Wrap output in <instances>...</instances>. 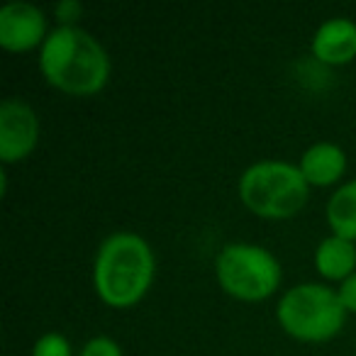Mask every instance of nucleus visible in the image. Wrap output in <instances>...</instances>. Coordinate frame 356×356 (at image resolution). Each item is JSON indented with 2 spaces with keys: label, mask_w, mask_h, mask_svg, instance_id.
Masks as SVG:
<instances>
[{
  "label": "nucleus",
  "mask_w": 356,
  "mask_h": 356,
  "mask_svg": "<svg viewBox=\"0 0 356 356\" xmlns=\"http://www.w3.org/2000/svg\"><path fill=\"white\" fill-rule=\"evenodd\" d=\"M298 168L310 186H332L346 171V154L339 144L317 142L300 156Z\"/></svg>",
  "instance_id": "1a4fd4ad"
},
{
  "label": "nucleus",
  "mask_w": 356,
  "mask_h": 356,
  "mask_svg": "<svg viewBox=\"0 0 356 356\" xmlns=\"http://www.w3.org/2000/svg\"><path fill=\"white\" fill-rule=\"evenodd\" d=\"M81 356H122V349H120V344L115 339L100 334V337H93V339L86 341Z\"/></svg>",
  "instance_id": "ddd939ff"
},
{
  "label": "nucleus",
  "mask_w": 356,
  "mask_h": 356,
  "mask_svg": "<svg viewBox=\"0 0 356 356\" xmlns=\"http://www.w3.org/2000/svg\"><path fill=\"white\" fill-rule=\"evenodd\" d=\"M40 142V118L22 98H6L0 103V159L15 163L27 159Z\"/></svg>",
  "instance_id": "423d86ee"
},
{
  "label": "nucleus",
  "mask_w": 356,
  "mask_h": 356,
  "mask_svg": "<svg viewBox=\"0 0 356 356\" xmlns=\"http://www.w3.org/2000/svg\"><path fill=\"white\" fill-rule=\"evenodd\" d=\"M40 69L54 88L69 95H93L110 79V56L90 32L59 25L40 49Z\"/></svg>",
  "instance_id": "f257e3e1"
},
{
  "label": "nucleus",
  "mask_w": 356,
  "mask_h": 356,
  "mask_svg": "<svg viewBox=\"0 0 356 356\" xmlns=\"http://www.w3.org/2000/svg\"><path fill=\"white\" fill-rule=\"evenodd\" d=\"M44 13L32 3H8L0 10V44L8 51H27L44 44Z\"/></svg>",
  "instance_id": "0eeeda50"
},
{
  "label": "nucleus",
  "mask_w": 356,
  "mask_h": 356,
  "mask_svg": "<svg viewBox=\"0 0 356 356\" xmlns=\"http://www.w3.org/2000/svg\"><path fill=\"white\" fill-rule=\"evenodd\" d=\"M315 268L330 281H346L351 273H356V247L354 242L344 237H325L317 244Z\"/></svg>",
  "instance_id": "9d476101"
},
{
  "label": "nucleus",
  "mask_w": 356,
  "mask_h": 356,
  "mask_svg": "<svg viewBox=\"0 0 356 356\" xmlns=\"http://www.w3.org/2000/svg\"><path fill=\"white\" fill-rule=\"evenodd\" d=\"M32 356H71V344L61 332H47L35 341Z\"/></svg>",
  "instance_id": "f8f14e48"
},
{
  "label": "nucleus",
  "mask_w": 356,
  "mask_h": 356,
  "mask_svg": "<svg viewBox=\"0 0 356 356\" xmlns=\"http://www.w3.org/2000/svg\"><path fill=\"white\" fill-rule=\"evenodd\" d=\"M215 273L225 291L237 300H266L281 283V264L266 247L247 242L227 244L218 254Z\"/></svg>",
  "instance_id": "39448f33"
},
{
  "label": "nucleus",
  "mask_w": 356,
  "mask_h": 356,
  "mask_svg": "<svg viewBox=\"0 0 356 356\" xmlns=\"http://www.w3.org/2000/svg\"><path fill=\"white\" fill-rule=\"evenodd\" d=\"M81 13H83V8H81L76 0H61L59 6H56V17L61 20V25L74 27V22L81 17Z\"/></svg>",
  "instance_id": "4468645a"
},
{
  "label": "nucleus",
  "mask_w": 356,
  "mask_h": 356,
  "mask_svg": "<svg viewBox=\"0 0 356 356\" xmlns=\"http://www.w3.org/2000/svg\"><path fill=\"white\" fill-rule=\"evenodd\" d=\"M310 184L302 171L288 161H257L239 176V198L254 215L266 220H286L307 203Z\"/></svg>",
  "instance_id": "7ed1b4c3"
},
{
  "label": "nucleus",
  "mask_w": 356,
  "mask_h": 356,
  "mask_svg": "<svg viewBox=\"0 0 356 356\" xmlns=\"http://www.w3.org/2000/svg\"><path fill=\"white\" fill-rule=\"evenodd\" d=\"M156 261L149 242L137 232H115L103 239L93 264L95 293L110 307H129L147 296Z\"/></svg>",
  "instance_id": "f03ea898"
},
{
  "label": "nucleus",
  "mask_w": 356,
  "mask_h": 356,
  "mask_svg": "<svg viewBox=\"0 0 356 356\" xmlns=\"http://www.w3.org/2000/svg\"><path fill=\"white\" fill-rule=\"evenodd\" d=\"M312 54L322 64H349L356 56V22L349 17L325 20L312 37Z\"/></svg>",
  "instance_id": "6e6552de"
},
{
  "label": "nucleus",
  "mask_w": 356,
  "mask_h": 356,
  "mask_svg": "<svg viewBox=\"0 0 356 356\" xmlns=\"http://www.w3.org/2000/svg\"><path fill=\"white\" fill-rule=\"evenodd\" d=\"M281 327L300 341H327L339 334L346 322V307L339 291L322 283H300L281 296L276 305Z\"/></svg>",
  "instance_id": "20e7f679"
},
{
  "label": "nucleus",
  "mask_w": 356,
  "mask_h": 356,
  "mask_svg": "<svg viewBox=\"0 0 356 356\" xmlns=\"http://www.w3.org/2000/svg\"><path fill=\"white\" fill-rule=\"evenodd\" d=\"M339 298L344 302L346 312H356V273H351L346 281H341Z\"/></svg>",
  "instance_id": "2eb2a0df"
},
{
  "label": "nucleus",
  "mask_w": 356,
  "mask_h": 356,
  "mask_svg": "<svg viewBox=\"0 0 356 356\" xmlns=\"http://www.w3.org/2000/svg\"><path fill=\"white\" fill-rule=\"evenodd\" d=\"M327 222L337 237L356 242V178L334 191L327 203Z\"/></svg>",
  "instance_id": "9b49d317"
}]
</instances>
